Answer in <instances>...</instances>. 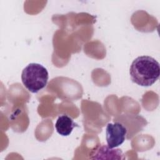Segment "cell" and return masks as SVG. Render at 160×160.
<instances>
[{
	"mask_svg": "<svg viewBox=\"0 0 160 160\" xmlns=\"http://www.w3.org/2000/svg\"><path fill=\"white\" fill-rule=\"evenodd\" d=\"M129 74L133 82L141 86H150L159 77V64L151 56H141L132 61Z\"/></svg>",
	"mask_w": 160,
	"mask_h": 160,
	"instance_id": "6da1fadb",
	"label": "cell"
},
{
	"mask_svg": "<svg viewBox=\"0 0 160 160\" xmlns=\"http://www.w3.org/2000/svg\"><path fill=\"white\" fill-rule=\"evenodd\" d=\"M49 74L47 69L38 63H30L22 71L21 80L30 92L36 93L47 84Z\"/></svg>",
	"mask_w": 160,
	"mask_h": 160,
	"instance_id": "7a4b0ae2",
	"label": "cell"
},
{
	"mask_svg": "<svg viewBox=\"0 0 160 160\" xmlns=\"http://www.w3.org/2000/svg\"><path fill=\"white\" fill-rule=\"evenodd\" d=\"M127 131L126 128L119 122L108 123L106 129V139L108 146L115 148L121 145L125 141Z\"/></svg>",
	"mask_w": 160,
	"mask_h": 160,
	"instance_id": "3957f363",
	"label": "cell"
},
{
	"mask_svg": "<svg viewBox=\"0 0 160 160\" xmlns=\"http://www.w3.org/2000/svg\"><path fill=\"white\" fill-rule=\"evenodd\" d=\"M92 159H122L123 154L120 149H114L102 144L92 150L89 155Z\"/></svg>",
	"mask_w": 160,
	"mask_h": 160,
	"instance_id": "277c9868",
	"label": "cell"
},
{
	"mask_svg": "<svg viewBox=\"0 0 160 160\" xmlns=\"http://www.w3.org/2000/svg\"><path fill=\"white\" fill-rule=\"evenodd\" d=\"M76 126H78V124L71 117L66 114L59 116L55 124L56 131L59 134L63 136H69Z\"/></svg>",
	"mask_w": 160,
	"mask_h": 160,
	"instance_id": "5b68a950",
	"label": "cell"
}]
</instances>
